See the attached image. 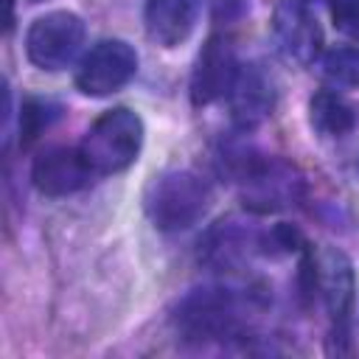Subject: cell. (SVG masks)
Segmentation results:
<instances>
[{
  "label": "cell",
  "mask_w": 359,
  "mask_h": 359,
  "mask_svg": "<svg viewBox=\"0 0 359 359\" xmlns=\"http://www.w3.org/2000/svg\"><path fill=\"white\" fill-rule=\"evenodd\" d=\"M210 205L208 182L191 168H168L149 180L143 191V210L163 233H180L196 224Z\"/></svg>",
  "instance_id": "cell-1"
},
{
  "label": "cell",
  "mask_w": 359,
  "mask_h": 359,
  "mask_svg": "<svg viewBox=\"0 0 359 359\" xmlns=\"http://www.w3.org/2000/svg\"><path fill=\"white\" fill-rule=\"evenodd\" d=\"M143 146V121L129 107L107 109L101 118L93 121L87 135L81 137V157L87 168L98 177H109L126 171Z\"/></svg>",
  "instance_id": "cell-2"
},
{
  "label": "cell",
  "mask_w": 359,
  "mask_h": 359,
  "mask_svg": "<svg viewBox=\"0 0 359 359\" xmlns=\"http://www.w3.org/2000/svg\"><path fill=\"white\" fill-rule=\"evenodd\" d=\"M84 45V20L73 11H48L25 34V56L39 70L67 67Z\"/></svg>",
  "instance_id": "cell-3"
},
{
  "label": "cell",
  "mask_w": 359,
  "mask_h": 359,
  "mask_svg": "<svg viewBox=\"0 0 359 359\" xmlns=\"http://www.w3.org/2000/svg\"><path fill=\"white\" fill-rule=\"evenodd\" d=\"M317 289L323 292L328 317H331V351L348 353L351 351V314L356 300V280L351 261L339 250H325L317 261Z\"/></svg>",
  "instance_id": "cell-4"
},
{
  "label": "cell",
  "mask_w": 359,
  "mask_h": 359,
  "mask_svg": "<svg viewBox=\"0 0 359 359\" xmlns=\"http://www.w3.org/2000/svg\"><path fill=\"white\" fill-rule=\"evenodd\" d=\"M137 73V50L123 39H101L81 59L76 70V87L84 95L104 98L126 87Z\"/></svg>",
  "instance_id": "cell-5"
},
{
  "label": "cell",
  "mask_w": 359,
  "mask_h": 359,
  "mask_svg": "<svg viewBox=\"0 0 359 359\" xmlns=\"http://www.w3.org/2000/svg\"><path fill=\"white\" fill-rule=\"evenodd\" d=\"M177 328L194 339H224L238 325L236 297L227 289H194L177 306Z\"/></svg>",
  "instance_id": "cell-6"
},
{
  "label": "cell",
  "mask_w": 359,
  "mask_h": 359,
  "mask_svg": "<svg viewBox=\"0 0 359 359\" xmlns=\"http://www.w3.org/2000/svg\"><path fill=\"white\" fill-rule=\"evenodd\" d=\"M272 34L283 56L294 65H311L323 50V31L303 0H280L275 6Z\"/></svg>",
  "instance_id": "cell-7"
},
{
  "label": "cell",
  "mask_w": 359,
  "mask_h": 359,
  "mask_svg": "<svg viewBox=\"0 0 359 359\" xmlns=\"http://www.w3.org/2000/svg\"><path fill=\"white\" fill-rule=\"evenodd\" d=\"M236 76H238V62H236L230 42L222 36H210L205 48L199 50L194 73H191V104L208 107L230 95Z\"/></svg>",
  "instance_id": "cell-8"
},
{
  "label": "cell",
  "mask_w": 359,
  "mask_h": 359,
  "mask_svg": "<svg viewBox=\"0 0 359 359\" xmlns=\"http://www.w3.org/2000/svg\"><path fill=\"white\" fill-rule=\"evenodd\" d=\"M93 171L79 149L50 146L31 165V182L42 196H67L87 185Z\"/></svg>",
  "instance_id": "cell-9"
},
{
  "label": "cell",
  "mask_w": 359,
  "mask_h": 359,
  "mask_svg": "<svg viewBox=\"0 0 359 359\" xmlns=\"http://www.w3.org/2000/svg\"><path fill=\"white\" fill-rule=\"evenodd\" d=\"M227 98H230L233 121L241 129H255L261 121H266L272 115L275 87H272V79L258 65H244V67H238V76H236Z\"/></svg>",
  "instance_id": "cell-10"
},
{
  "label": "cell",
  "mask_w": 359,
  "mask_h": 359,
  "mask_svg": "<svg viewBox=\"0 0 359 359\" xmlns=\"http://www.w3.org/2000/svg\"><path fill=\"white\" fill-rule=\"evenodd\" d=\"M202 0H146L143 25L151 42L174 48L185 42L199 22Z\"/></svg>",
  "instance_id": "cell-11"
},
{
  "label": "cell",
  "mask_w": 359,
  "mask_h": 359,
  "mask_svg": "<svg viewBox=\"0 0 359 359\" xmlns=\"http://www.w3.org/2000/svg\"><path fill=\"white\" fill-rule=\"evenodd\" d=\"M309 123L323 137H342L356 126V109L334 90H320L309 101Z\"/></svg>",
  "instance_id": "cell-12"
},
{
  "label": "cell",
  "mask_w": 359,
  "mask_h": 359,
  "mask_svg": "<svg viewBox=\"0 0 359 359\" xmlns=\"http://www.w3.org/2000/svg\"><path fill=\"white\" fill-rule=\"evenodd\" d=\"M247 236L233 227V222H227L224 227L213 230L205 247V258L213 261L216 266H236L241 258H247Z\"/></svg>",
  "instance_id": "cell-13"
},
{
  "label": "cell",
  "mask_w": 359,
  "mask_h": 359,
  "mask_svg": "<svg viewBox=\"0 0 359 359\" xmlns=\"http://www.w3.org/2000/svg\"><path fill=\"white\" fill-rule=\"evenodd\" d=\"M59 118V107L42 98H25L20 107V143L31 146L53 121Z\"/></svg>",
  "instance_id": "cell-14"
},
{
  "label": "cell",
  "mask_w": 359,
  "mask_h": 359,
  "mask_svg": "<svg viewBox=\"0 0 359 359\" xmlns=\"http://www.w3.org/2000/svg\"><path fill=\"white\" fill-rule=\"evenodd\" d=\"M323 73L337 87H359V50L334 48L323 59Z\"/></svg>",
  "instance_id": "cell-15"
},
{
  "label": "cell",
  "mask_w": 359,
  "mask_h": 359,
  "mask_svg": "<svg viewBox=\"0 0 359 359\" xmlns=\"http://www.w3.org/2000/svg\"><path fill=\"white\" fill-rule=\"evenodd\" d=\"M331 17L342 34L359 36V0H331Z\"/></svg>",
  "instance_id": "cell-16"
}]
</instances>
